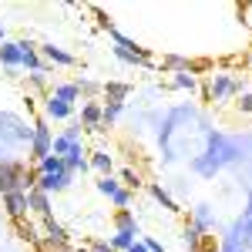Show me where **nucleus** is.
Returning <instances> with one entry per match:
<instances>
[{"label": "nucleus", "instance_id": "f257e3e1", "mask_svg": "<svg viewBox=\"0 0 252 252\" xmlns=\"http://www.w3.org/2000/svg\"><path fill=\"white\" fill-rule=\"evenodd\" d=\"M31 189H34V178L24 172L20 161H0V195L31 192Z\"/></svg>", "mask_w": 252, "mask_h": 252}, {"label": "nucleus", "instance_id": "f03ea898", "mask_svg": "<svg viewBox=\"0 0 252 252\" xmlns=\"http://www.w3.org/2000/svg\"><path fill=\"white\" fill-rule=\"evenodd\" d=\"M205 94H209V101H225L232 94H242V84L232 74H225V71H215L209 78V84H205Z\"/></svg>", "mask_w": 252, "mask_h": 252}, {"label": "nucleus", "instance_id": "7ed1b4c3", "mask_svg": "<svg viewBox=\"0 0 252 252\" xmlns=\"http://www.w3.org/2000/svg\"><path fill=\"white\" fill-rule=\"evenodd\" d=\"M51 145H54V135H51L47 121L40 118V121H34V135H31V158H34V161L47 158L51 155Z\"/></svg>", "mask_w": 252, "mask_h": 252}, {"label": "nucleus", "instance_id": "20e7f679", "mask_svg": "<svg viewBox=\"0 0 252 252\" xmlns=\"http://www.w3.org/2000/svg\"><path fill=\"white\" fill-rule=\"evenodd\" d=\"M71 175L74 172H54V175H37L34 178V189H40L44 195H51V192H64L67 185H71Z\"/></svg>", "mask_w": 252, "mask_h": 252}, {"label": "nucleus", "instance_id": "39448f33", "mask_svg": "<svg viewBox=\"0 0 252 252\" xmlns=\"http://www.w3.org/2000/svg\"><path fill=\"white\" fill-rule=\"evenodd\" d=\"M0 64H3L7 71L24 67V40H3V44H0Z\"/></svg>", "mask_w": 252, "mask_h": 252}, {"label": "nucleus", "instance_id": "423d86ee", "mask_svg": "<svg viewBox=\"0 0 252 252\" xmlns=\"http://www.w3.org/2000/svg\"><path fill=\"white\" fill-rule=\"evenodd\" d=\"M3 209H7V215H10L14 222H24V219H27V212H31L27 192H10V195H3Z\"/></svg>", "mask_w": 252, "mask_h": 252}, {"label": "nucleus", "instance_id": "0eeeda50", "mask_svg": "<svg viewBox=\"0 0 252 252\" xmlns=\"http://www.w3.org/2000/svg\"><path fill=\"white\" fill-rule=\"evenodd\" d=\"M71 115H74V108H71V104H64L61 97L47 94V101H44V118H54V121H67Z\"/></svg>", "mask_w": 252, "mask_h": 252}, {"label": "nucleus", "instance_id": "6e6552de", "mask_svg": "<svg viewBox=\"0 0 252 252\" xmlns=\"http://www.w3.org/2000/svg\"><path fill=\"white\" fill-rule=\"evenodd\" d=\"M81 125L91 128V131H104V125H101V104L97 101H88L81 108Z\"/></svg>", "mask_w": 252, "mask_h": 252}, {"label": "nucleus", "instance_id": "1a4fd4ad", "mask_svg": "<svg viewBox=\"0 0 252 252\" xmlns=\"http://www.w3.org/2000/svg\"><path fill=\"white\" fill-rule=\"evenodd\" d=\"M40 54L51 61V64H61V67H71V64H74V54L61 51V47H54V44H40Z\"/></svg>", "mask_w": 252, "mask_h": 252}, {"label": "nucleus", "instance_id": "9d476101", "mask_svg": "<svg viewBox=\"0 0 252 252\" xmlns=\"http://www.w3.org/2000/svg\"><path fill=\"white\" fill-rule=\"evenodd\" d=\"M88 165H91L94 172H101V175H111V168H115V158H111V152L97 148V152H91V158H88Z\"/></svg>", "mask_w": 252, "mask_h": 252}, {"label": "nucleus", "instance_id": "9b49d317", "mask_svg": "<svg viewBox=\"0 0 252 252\" xmlns=\"http://www.w3.org/2000/svg\"><path fill=\"white\" fill-rule=\"evenodd\" d=\"M27 202H31V212H37V215H51V195H44L40 189H31L27 192Z\"/></svg>", "mask_w": 252, "mask_h": 252}, {"label": "nucleus", "instance_id": "f8f14e48", "mask_svg": "<svg viewBox=\"0 0 252 252\" xmlns=\"http://www.w3.org/2000/svg\"><path fill=\"white\" fill-rule=\"evenodd\" d=\"M138 242V232H115L111 239H108V246H111V252H128L131 246Z\"/></svg>", "mask_w": 252, "mask_h": 252}, {"label": "nucleus", "instance_id": "ddd939ff", "mask_svg": "<svg viewBox=\"0 0 252 252\" xmlns=\"http://www.w3.org/2000/svg\"><path fill=\"white\" fill-rule=\"evenodd\" d=\"M54 172H67V165H64V158L58 155H47L37 161V175H54Z\"/></svg>", "mask_w": 252, "mask_h": 252}, {"label": "nucleus", "instance_id": "4468645a", "mask_svg": "<svg viewBox=\"0 0 252 252\" xmlns=\"http://www.w3.org/2000/svg\"><path fill=\"white\" fill-rule=\"evenodd\" d=\"M128 84H104V97H108V104H125V97H128Z\"/></svg>", "mask_w": 252, "mask_h": 252}, {"label": "nucleus", "instance_id": "2eb2a0df", "mask_svg": "<svg viewBox=\"0 0 252 252\" xmlns=\"http://www.w3.org/2000/svg\"><path fill=\"white\" fill-rule=\"evenodd\" d=\"M54 97H61L64 104L74 108V101L81 97V91H78V84H54Z\"/></svg>", "mask_w": 252, "mask_h": 252}, {"label": "nucleus", "instance_id": "dca6fc26", "mask_svg": "<svg viewBox=\"0 0 252 252\" xmlns=\"http://www.w3.org/2000/svg\"><path fill=\"white\" fill-rule=\"evenodd\" d=\"M172 88H182V91H195V88H198V81H195L192 71H175Z\"/></svg>", "mask_w": 252, "mask_h": 252}, {"label": "nucleus", "instance_id": "f3484780", "mask_svg": "<svg viewBox=\"0 0 252 252\" xmlns=\"http://www.w3.org/2000/svg\"><path fill=\"white\" fill-rule=\"evenodd\" d=\"M115 225H118V232H138V222L128 209H121V212L115 215Z\"/></svg>", "mask_w": 252, "mask_h": 252}, {"label": "nucleus", "instance_id": "a211bd4d", "mask_svg": "<svg viewBox=\"0 0 252 252\" xmlns=\"http://www.w3.org/2000/svg\"><path fill=\"white\" fill-rule=\"evenodd\" d=\"M121 189H125V185H118V178H111V175H101V182H97V192L108 195V198H115Z\"/></svg>", "mask_w": 252, "mask_h": 252}, {"label": "nucleus", "instance_id": "6ab92c4d", "mask_svg": "<svg viewBox=\"0 0 252 252\" xmlns=\"http://www.w3.org/2000/svg\"><path fill=\"white\" fill-rule=\"evenodd\" d=\"M185 242L192 246V252H202V246H205V239H202V229H198V225H185Z\"/></svg>", "mask_w": 252, "mask_h": 252}, {"label": "nucleus", "instance_id": "aec40b11", "mask_svg": "<svg viewBox=\"0 0 252 252\" xmlns=\"http://www.w3.org/2000/svg\"><path fill=\"white\" fill-rule=\"evenodd\" d=\"M121 108H125V104H108V101H104V104H101V125H104V128L115 125L118 115H121Z\"/></svg>", "mask_w": 252, "mask_h": 252}, {"label": "nucleus", "instance_id": "412c9836", "mask_svg": "<svg viewBox=\"0 0 252 252\" xmlns=\"http://www.w3.org/2000/svg\"><path fill=\"white\" fill-rule=\"evenodd\" d=\"M152 195H155V198H158V202H161V205H165V209H168V212H182V209H178V205H175V202H172V195L165 192L161 185H152Z\"/></svg>", "mask_w": 252, "mask_h": 252}, {"label": "nucleus", "instance_id": "4be33fe9", "mask_svg": "<svg viewBox=\"0 0 252 252\" xmlns=\"http://www.w3.org/2000/svg\"><path fill=\"white\" fill-rule=\"evenodd\" d=\"M17 232H20V239H27V242H37V229H34L31 222H17Z\"/></svg>", "mask_w": 252, "mask_h": 252}, {"label": "nucleus", "instance_id": "5701e85b", "mask_svg": "<svg viewBox=\"0 0 252 252\" xmlns=\"http://www.w3.org/2000/svg\"><path fill=\"white\" fill-rule=\"evenodd\" d=\"M121 182H125V189H128V192H131V189H138V185H141V182H138V175L131 172V168H125V172H121Z\"/></svg>", "mask_w": 252, "mask_h": 252}, {"label": "nucleus", "instance_id": "b1692460", "mask_svg": "<svg viewBox=\"0 0 252 252\" xmlns=\"http://www.w3.org/2000/svg\"><path fill=\"white\" fill-rule=\"evenodd\" d=\"M111 202H115L118 209H128V205H131V192H128V189H121V192H118Z\"/></svg>", "mask_w": 252, "mask_h": 252}, {"label": "nucleus", "instance_id": "393cba45", "mask_svg": "<svg viewBox=\"0 0 252 252\" xmlns=\"http://www.w3.org/2000/svg\"><path fill=\"white\" fill-rule=\"evenodd\" d=\"M239 111H252V94H249V91L239 94Z\"/></svg>", "mask_w": 252, "mask_h": 252}, {"label": "nucleus", "instance_id": "a878e982", "mask_svg": "<svg viewBox=\"0 0 252 252\" xmlns=\"http://www.w3.org/2000/svg\"><path fill=\"white\" fill-rule=\"evenodd\" d=\"M141 242H145V249H148V252H165V246L155 242V239H141Z\"/></svg>", "mask_w": 252, "mask_h": 252}, {"label": "nucleus", "instance_id": "bb28decb", "mask_svg": "<svg viewBox=\"0 0 252 252\" xmlns=\"http://www.w3.org/2000/svg\"><path fill=\"white\" fill-rule=\"evenodd\" d=\"M88 252H111V246H108V242H94Z\"/></svg>", "mask_w": 252, "mask_h": 252}, {"label": "nucleus", "instance_id": "cd10ccee", "mask_svg": "<svg viewBox=\"0 0 252 252\" xmlns=\"http://www.w3.org/2000/svg\"><path fill=\"white\" fill-rule=\"evenodd\" d=\"M128 252H148V249H145V242H135V246H131Z\"/></svg>", "mask_w": 252, "mask_h": 252}, {"label": "nucleus", "instance_id": "c85d7f7f", "mask_svg": "<svg viewBox=\"0 0 252 252\" xmlns=\"http://www.w3.org/2000/svg\"><path fill=\"white\" fill-rule=\"evenodd\" d=\"M3 40H7V27L0 24V44H3Z\"/></svg>", "mask_w": 252, "mask_h": 252}, {"label": "nucleus", "instance_id": "c756f323", "mask_svg": "<svg viewBox=\"0 0 252 252\" xmlns=\"http://www.w3.org/2000/svg\"><path fill=\"white\" fill-rule=\"evenodd\" d=\"M64 252H88V249H64Z\"/></svg>", "mask_w": 252, "mask_h": 252}]
</instances>
